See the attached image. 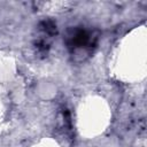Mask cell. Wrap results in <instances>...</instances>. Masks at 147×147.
<instances>
[{"label": "cell", "instance_id": "obj_1", "mask_svg": "<svg viewBox=\"0 0 147 147\" xmlns=\"http://www.w3.org/2000/svg\"><path fill=\"white\" fill-rule=\"evenodd\" d=\"M93 37L91 33L82 28H75L68 31L67 34V45L69 48L76 51L80 48L88 47L93 44Z\"/></svg>", "mask_w": 147, "mask_h": 147}]
</instances>
